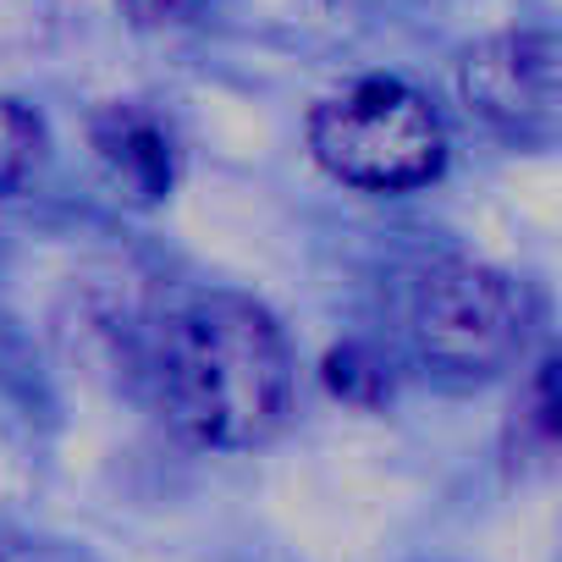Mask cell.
Masks as SVG:
<instances>
[{
    "mask_svg": "<svg viewBox=\"0 0 562 562\" xmlns=\"http://www.w3.org/2000/svg\"><path fill=\"white\" fill-rule=\"evenodd\" d=\"M326 386H331L337 397L359 403V408H375V403L386 397L381 364H375L370 353H359V348H337V353L326 359Z\"/></svg>",
    "mask_w": 562,
    "mask_h": 562,
    "instance_id": "cell-8",
    "label": "cell"
},
{
    "mask_svg": "<svg viewBox=\"0 0 562 562\" xmlns=\"http://www.w3.org/2000/svg\"><path fill=\"white\" fill-rule=\"evenodd\" d=\"M535 304L513 276L491 265H441L414 293V348L430 370L452 381H485L502 375L529 337Z\"/></svg>",
    "mask_w": 562,
    "mask_h": 562,
    "instance_id": "cell-3",
    "label": "cell"
},
{
    "mask_svg": "<svg viewBox=\"0 0 562 562\" xmlns=\"http://www.w3.org/2000/svg\"><path fill=\"white\" fill-rule=\"evenodd\" d=\"M315 160L370 193H408L425 188L447 160V133L436 111L397 78H364L331 94L310 122Z\"/></svg>",
    "mask_w": 562,
    "mask_h": 562,
    "instance_id": "cell-2",
    "label": "cell"
},
{
    "mask_svg": "<svg viewBox=\"0 0 562 562\" xmlns=\"http://www.w3.org/2000/svg\"><path fill=\"white\" fill-rule=\"evenodd\" d=\"M513 452H524L529 463H551V452H557V359H540V370L529 375V386L518 397Z\"/></svg>",
    "mask_w": 562,
    "mask_h": 562,
    "instance_id": "cell-6",
    "label": "cell"
},
{
    "mask_svg": "<svg viewBox=\"0 0 562 562\" xmlns=\"http://www.w3.org/2000/svg\"><path fill=\"white\" fill-rule=\"evenodd\" d=\"M94 149L105 160V171L116 177V188L138 204H155L171 193L177 182V144L171 127L144 111V105H105L94 116Z\"/></svg>",
    "mask_w": 562,
    "mask_h": 562,
    "instance_id": "cell-5",
    "label": "cell"
},
{
    "mask_svg": "<svg viewBox=\"0 0 562 562\" xmlns=\"http://www.w3.org/2000/svg\"><path fill=\"white\" fill-rule=\"evenodd\" d=\"M40 144H45V127L29 105L18 100H0V199H7L40 160Z\"/></svg>",
    "mask_w": 562,
    "mask_h": 562,
    "instance_id": "cell-7",
    "label": "cell"
},
{
    "mask_svg": "<svg viewBox=\"0 0 562 562\" xmlns=\"http://www.w3.org/2000/svg\"><path fill=\"white\" fill-rule=\"evenodd\" d=\"M166 425L210 452H243L281 430L293 403L288 337L265 304L237 293L193 299L160 342L155 364Z\"/></svg>",
    "mask_w": 562,
    "mask_h": 562,
    "instance_id": "cell-1",
    "label": "cell"
},
{
    "mask_svg": "<svg viewBox=\"0 0 562 562\" xmlns=\"http://www.w3.org/2000/svg\"><path fill=\"white\" fill-rule=\"evenodd\" d=\"M458 89L480 122L513 138H546L557 127V40L496 34L463 56Z\"/></svg>",
    "mask_w": 562,
    "mask_h": 562,
    "instance_id": "cell-4",
    "label": "cell"
},
{
    "mask_svg": "<svg viewBox=\"0 0 562 562\" xmlns=\"http://www.w3.org/2000/svg\"><path fill=\"white\" fill-rule=\"evenodd\" d=\"M122 12L138 29H177V23H193L204 12V0H122Z\"/></svg>",
    "mask_w": 562,
    "mask_h": 562,
    "instance_id": "cell-9",
    "label": "cell"
}]
</instances>
